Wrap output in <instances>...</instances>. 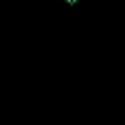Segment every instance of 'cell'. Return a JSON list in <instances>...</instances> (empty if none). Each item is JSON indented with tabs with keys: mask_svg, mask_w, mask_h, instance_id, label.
Returning <instances> with one entry per match:
<instances>
[{
	"mask_svg": "<svg viewBox=\"0 0 125 125\" xmlns=\"http://www.w3.org/2000/svg\"><path fill=\"white\" fill-rule=\"evenodd\" d=\"M79 0H65V4H69V6H75Z\"/></svg>",
	"mask_w": 125,
	"mask_h": 125,
	"instance_id": "cell-1",
	"label": "cell"
}]
</instances>
